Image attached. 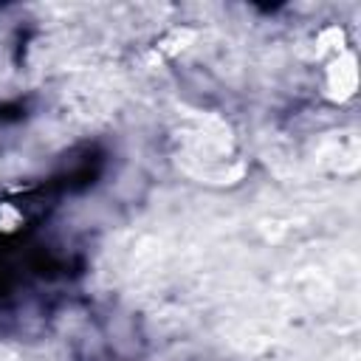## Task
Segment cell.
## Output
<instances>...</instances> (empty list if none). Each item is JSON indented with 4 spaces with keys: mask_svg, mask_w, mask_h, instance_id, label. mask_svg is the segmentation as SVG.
<instances>
[{
    "mask_svg": "<svg viewBox=\"0 0 361 361\" xmlns=\"http://www.w3.org/2000/svg\"><path fill=\"white\" fill-rule=\"evenodd\" d=\"M327 82H330V90H333V96H338V99L350 96V93L355 90V85H358V71H355V59H353L350 54L338 56V59H336V62L330 65Z\"/></svg>",
    "mask_w": 361,
    "mask_h": 361,
    "instance_id": "cell-1",
    "label": "cell"
}]
</instances>
